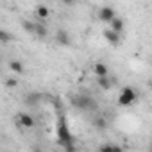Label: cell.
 Wrapping results in <instances>:
<instances>
[{
  "label": "cell",
  "instance_id": "6da1fadb",
  "mask_svg": "<svg viewBox=\"0 0 152 152\" xmlns=\"http://www.w3.org/2000/svg\"><path fill=\"white\" fill-rule=\"evenodd\" d=\"M56 138H57V143L61 145V147H68V145H75L73 141V134L70 132V129H68V124H66V118L61 115L59 116V120H57V124H56Z\"/></svg>",
  "mask_w": 152,
  "mask_h": 152
},
{
  "label": "cell",
  "instance_id": "7a4b0ae2",
  "mask_svg": "<svg viewBox=\"0 0 152 152\" xmlns=\"http://www.w3.org/2000/svg\"><path fill=\"white\" fill-rule=\"evenodd\" d=\"M72 106H75V107L81 109V111H93V109L97 107L95 100H93L90 95H86V93L73 95V97H72Z\"/></svg>",
  "mask_w": 152,
  "mask_h": 152
},
{
  "label": "cell",
  "instance_id": "3957f363",
  "mask_svg": "<svg viewBox=\"0 0 152 152\" xmlns=\"http://www.w3.org/2000/svg\"><path fill=\"white\" fill-rule=\"evenodd\" d=\"M136 100H138V93H136V90H134L132 86L122 88V91H120V95H118V104H120L122 107H129V106H132Z\"/></svg>",
  "mask_w": 152,
  "mask_h": 152
},
{
  "label": "cell",
  "instance_id": "277c9868",
  "mask_svg": "<svg viewBox=\"0 0 152 152\" xmlns=\"http://www.w3.org/2000/svg\"><path fill=\"white\" fill-rule=\"evenodd\" d=\"M116 18V11L111 7V6H104V7H100V11H99V20L100 22H113Z\"/></svg>",
  "mask_w": 152,
  "mask_h": 152
},
{
  "label": "cell",
  "instance_id": "5b68a950",
  "mask_svg": "<svg viewBox=\"0 0 152 152\" xmlns=\"http://www.w3.org/2000/svg\"><path fill=\"white\" fill-rule=\"evenodd\" d=\"M56 43L61 45V47H68L72 43V38H70V34L64 29H57V32H56Z\"/></svg>",
  "mask_w": 152,
  "mask_h": 152
},
{
  "label": "cell",
  "instance_id": "8992f818",
  "mask_svg": "<svg viewBox=\"0 0 152 152\" xmlns=\"http://www.w3.org/2000/svg\"><path fill=\"white\" fill-rule=\"evenodd\" d=\"M18 125L23 129H32L34 127V118L29 113H20L18 115Z\"/></svg>",
  "mask_w": 152,
  "mask_h": 152
},
{
  "label": "cell",
  "instance_id": "52a82bcc",
  "mask_svg": "<svg viewBox=\"0 0 152 152\" xmlns=\"http://www.w3.org/2000/svg\"><path fill=\"white\" fill-rule=\"evenodd\" d=\"M104 38H106V41L109 45H120V34L115 32V31H111V29L104 31Z\"/></svg>",
  "mask_w": 152,
  "mask_h": 152
},
{
  "label": "cell",
  "instance_id": "ba28073f",
  "mask_svg": "<svg viewBox=\"0 0 152 152\" xmlns=\"http://www.w3.org/2000/svg\"><path fill=\"white\" fill-rule=\"evenodd\" d=\"M93 73L97 75V79H100V77H107V75H109V68H107L104 63H97V64L93 66Z\"/></svg>",
  "mask_w": 152,
  "mask_h": 152
},
{
  "label": "cell",
  "instance_id": "9c48e42d",
  "mask_svg": "<svg viewBox=\"0 0 152 152\" xmlns=\"http://www.w3.org/2000/svg\"><path fill=\"white\" fill-rule=\"evenodd\" d=\"M93 127L99 129V131H106V129H107V120H106L102 115H97V116L93 118Z\"/></svg>",
  "mask_w": 152,
  "mask_h": 152
},
{
  "label": "cell",
  "instance_id": "30bf717a",
  "mask_svg": "<svg viewBox=\"0 0 152 152\" xmlns=\"http://www.w3.org/2000/svg\"><path fill=\"white\" fill-rule=\"evenodd\" d=\"M34 13H36V16H38L39 20H45V18H48V15H50V9H48L47 6H43V4H39V6H36V9H34Z\"/></svg>",
  "mask_w": 152,
  "mask_h": 152
},
{
  "label": "cell",
  "instance_id": "8fae6325",
  "mask_svg": "<svg viewBox=\"0 0 152 152\" xmlns=\"http://www.w3.org/2000/svg\"><path fill=\"white\" fill-rule=\"evenodd\" d=\"M109 29L120 34V32H124V29H125V23H124V20H122V18H118V16H116V18L111 22V27H109Z\"/></svg>",
  "mask_w": 152,
  "mask_h": 152
},
{
  "label": "cell",
  "instance_id": "7c38bea8",
  "mask_svg": "<svg viewBox=\"0 0 152 152\" xmlns=\"http://www.w3.org/2000/svg\"><path fill=\"white\" fill-rule=\"evenodd\" d=\"M99 152H124V148L120 145H115V143H106L99 148Z\"/></svg>",
  "mask_w": 152,
  "mask_h": 152
},
{
  "label": "cell",
  "instance_id": "4fadbf2b",
  "mask_svg": "<svg viewBox=\"0 0 152 152\" xmlns=\"http://www.w3.org/2000/svg\"><path fill=\"white\" fill-rule=\"evenodd\" d=\"M9 68H11L15 73H25V68H23V64H22L20 61H11V63H9Z\"/></svg>",
  "mask_w": 152,
  "mask_h": 152
},
{
  "label": "cell",
  "instance_id": "5bb4252c",
  "mask_svg": "<svg viewBox=\"0 0 152 152\" xmlns=\"http://www.w3.org/2000/svg\"><path fill=\"white\" fill-rule=\"evenodd\" d=\"M97 84H99L102 90H109V88L113 86V81H111L109 77H100V79H97Z\"/></svg>",
  "mask_w": 152,
  "mask_h": 152
},
{
  "label": "cell",
  "instance_id": "9a60e30c",
  "mask_svg": "<svg viewBox=\"0 0 152 152\" xmlns=\"http://www.w3.org/2000/svg\"><path fill=\"white\" fill-rule=\"evenodd\" d=\"M38 38H45L47 34H48V29L43 25V23H36V32H34Z\"/></svg>",
  "mask_w": 152,
  "mask_h": 152
},
{
  "label": "cell",
  "instance_id": "2e32d148",
  "mask_svg": "<svg viewBox=\"0 0 152 152\" xmlns=\"http://www.w3.org/2000/svg\"><path fill=\"white\" fill-rule=\"evenodd\" d=\"M39 99H41V95H39V93H31V95H27V99H25V102H27L29 106H36Z\"/></svg>",
  "mask_w": 152,
  "mask_h": 152
},
{
  "label": "cell",
  "instance_id": "e0dca14e",
  "mask_svg": "<svg viewBox=\"0 0 152 152\" xmlns=\"http://www.w3.org/2000/svg\"><path fill=\"white\" fill-rule=\"evenodd\" d=\"M22 27H23L27 32H31V34H34V32H36V23H32V22L23 20V22H22Z\"/></svg>",
  "mask_w": 152,
  "mask_h": 152
},
{
  "label": "cell",
  "instance_id": "ac0fdd59",
  "mask_svg": "<svg viewBox=\"0 0 152 152\" xmlns=\"http://www.w3.org/2000/svg\"><path fill=\"white\" fill-rule=\"evenodd\" d=\"M11 39H13V36H11L7 31H4V29L0 31V43H4V45H6V43H9Z\"/></svg>",
  "mask_w": 152,
  "mask_h": 152
},
{
  "label": "cell",
  "instance_id": "d6986e66",
  "mask_svg": "<svg viewBox=\"0 0 152 152\" xmlns=\"http://www.w3.org/2000/svg\"><path fill=\"white\" fill-rule=\"evenodd\" d=\"M6 86H7V88H16L18 83H16V79H7V81H6Z\"/></svg>",
  "mask_w": 152,
  "mask_h": 152
},
{
  "label": "cell",
  "instance_id": "ffe728a7",
  "mask_svg": "<svg viewBox=\"0 0 152 152\" xmlns=\"http://www.w3.org/2000/svg\"><path fill=\"white\" fill-rule=\"evenodd\" d=\"M64 152H77V150H75V145H68L64 147Z\"/></svg>",
  "mask_w": 152,
  "mask_h": 152
}]
</instances>
